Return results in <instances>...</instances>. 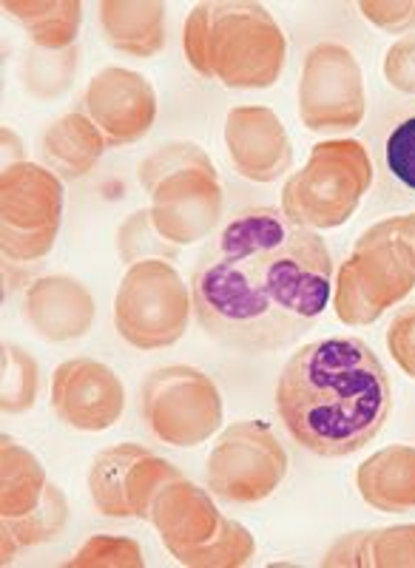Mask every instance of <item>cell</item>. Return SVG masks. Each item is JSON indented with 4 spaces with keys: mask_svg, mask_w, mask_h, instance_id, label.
Here are the masks:
<instances>
[{
    "mask_svg": "<svg viewBox=\"0 0 415 568\" xmlns=\"http://www.w3.org/2000/svg\"><path fill=\"white\" fill-rule=\"evenodd\" d=\"M409 220V233H413V242H415V213H407Z\"/></svg>",
    "mask_w": 415,
    "mask_h": 568,
    "instance_id": "obj_33",
    "label": "cell"
},
{
    "mask_svg": "<svg viewBox=\"0 0 415 568\" xmlns=\"http://www.w3.org/2000/svg\"><path fill=\"white\" fill-rule=\"evenodd\" d=\"M327 568H415V524L342 535L322 557Z\"/></svg>",
    "mask_w": 415,
    "mask_h": 568,
    "instance_id": "obj_22",
    "label": "cell"
},
{
    "mask_svg": "<svg viewBox=\"0 0 415 568\" xmlns=\"http://www.w3.org/2000/svg\"><path fill=\"white\" fill-rule=\"evenodd\" d=\"M151 200V220L171 245L185 247L216 231L225 207L222 180L196 142H165L136 165Z\"/></svg>",
    "mask_w": 415,
    "mask_h": 568,
    "instance_id": "obj_4",
    "label": "cell"
},
{
    "mask_svg": "<svg viewBox=\"0 0 415 568\" xmlns=\"http://www.w3.org/2000/svg\"><path fill=\"white\" fill-rule=\"evenodd\" d=\"M384 344L402 373L415 382V304H407L393 316L384 333Z\"/></svg>",
    "mask_w": 415,
    "mask_h": 568,
    "instance_id": "obj_29",
    "label": "cell"
},
{
    "mask_svg": "<svg viewBox=\"0 0 415 568\" xmlns=\"http://www.w3.org/2000/svg\"><path fill=\"white\" fill-rule=\"evenodd\" d=\"M140 415L156 440L189 449L220 433L225 404L211 375L189 364H169L145 375Z\"/></svg>",
    "mask_w": 415,
    "mask_h": 568,
    "instance_id": "obj_10",
    "label": "cell"
},
{
    "mask_svg": "<svg viewBox=\"0 0 415 568\" xmlns=\"http://www.w3.org/2000/svg\"><path fill=\"white\" fill-rule=\"evenodd\" d=\"M384 162L389 174L415 194V116H407L389 131L384 142Z\"/></svg>",
    "mask_w": 415,
    "mask_h": 568,
    "instance_id": "obj_28",
    "label": "cell"
},
{
    "mask_svg": "<svg viewBox=\"0 0 415 568\" xmlns=\"http://www.w3.org/2000/svg\"><path fill=\"white\" fill-rule=\"evenodd\" d=\"M384 80L402 94H415V34H404L402 40L384 52Z\"/></svg>",
    "mask_w": 415,
    "mask_h": 568,
    "instance_id": "obj_31",
    "label": "cell"
},
{
    "mask_svg": "<svg viewBox=\"0 0 415 568\" xmlns=\"http://www.w3.org/2000/svg\"><path fill=\"white\" fill-rule=\"evenodd\" d=\"M145 557L140 542L131 537L94 535L74 551L65 568H143Z\"/></svg>",
    "mask_w": 415,
    "mask_h": 568,
    "instance_id": "obj_27",
    "label": "cell"
},
{
    "mask_svg": "<svg viewBox=\"0 0 415 568\" xmlns=\"http://www.w3.org/2000/svg\"><path fill=\"white\" fill-rule=\"evenodd\" d=\"M60 491L49 480L43 464L20 440L3 435L0 440V526H20L43 509Z\"/></svg>",
    "mask_w": 415,
    "mask_h": 568,
    "instance_id": "obj_18",
    "label": "cell"
},
{
    "mask_svg": "<svg viewBox=\"0 0 415 568\" xmlns=\"http://www.w3.org/2000/svg\"><path fill=\"white\" fill-rule=\"evenodd\" d=\"M373 160L364 142L322 140L313 145L302 171L282 187V213L307 231H336L371 194Z\"/></svg>",
    "mask_w": 415,
    "mask_h": 568,
    "instance_id": "obj_7",
    "label": "cell"
},
{
    "mask_svg": "<svg viewBox=\"0 0 415 568\" xmlns=\"http://www.w3.org/2000/svg\"><path fill=\"white\" fill-rule=\"evenodd\" d=\"M367 111V91L356 54L325 40L305 54L298 78V120L313 134H347Z\"/></svg>",
    "mask_w": 415,
    "mask_h": 568,
    "instance_id": "obj_12",
    "label": "cell"
},
{
    "mask_svg": "<svg viewBox=\"0 0 415 568\" xmlns=\"http://www.w3.org/2000/svg\"><path fill=\"white\" fill-rule=\"evenodd\" d=\"M63 180L38 162H20L0 176L3 262L38 267L54 251L63 225Z\"/></svg>",
    "mask_w": 415,
    "mask_h": 568,
    "instance_id": "obj_9",
    "label": "cell"
},
{
    "mask_svg": "<svg viewBox=\"0 0 415 568\" xmlns=\"http://www.w3.org/2000/svg\"><path fill=\"white\" fill-rule=\"evenodd\" d=\"M165 12L160 0H103L98 7L100 32L114 52L151 60L165 49Z\"/></svg>",
    "mask_w": 415,
    "mask_h": 568,
    "instance_id": "obj_19",
    "label": "cell"
},
{
    "mask_svg": "<svg viewBox=\"0 0 415 568\" xmlns=\"http://www.w3.org/2000/svg\"><path fill=\"white\" fill-rule=\"evenodd\" d=\"M109 142L83 111H65L54 123L45 125L40 136V160L63 182L83 180L98 169Z\"/></svg>",
    "mask_w": 415,
    "mask_h": 568,
    "instance_id": "obj_21",
    "label": "cell"
},
{
    "mask_svg": "<svg viewBox=\"0 0 415 568\" xmlns=\"http://www.w3.org/2000/svg\"><path fill=\"white\" fill-rule=\"evenodd\" d=\"M287 464V449L265 420H236L208 455V489L222 504H262L282 486Z\"/></svg>",
    "mask_w": 415,
    "mask_h": 568,
    "instance_id": "obj_11",
    "label": "cell"
},
{
    "mask_svg": "<svg viewBox=\"0 0 415 568\" xmlns=\"http://www.w3.org/2000/svg\"><path fill=\"white\" fill-rule=\"evenodd\" d=\"M0 9L23 27L34 49L65 52L78 45L80 27H83L80 0H3Z\"/></svg>",
    "mask_w": 415,
    "mask_h": 568,
    "instance_id": "obj_23",
    "label": "cell"
},
{
    "mask_svg": "<svg viewBox=\"0 0 415 568\" xmlns=\"http://www.w3.org/2000/svg\"><path fill=\"white\" fill-rule=\"evenodd\" d=\"M182 52L200 78L225 89L262 91L280 83L287 38L262 3L205 0L182 27Z\"/></svg>",
    "mask_w": 415,
    "mask_h": 568,
    "instance_id": "obj_3",
    "label": "cell"
},
{
    "mask_svg": "<svg viewBox=\"0 0 415 568\" xmlns=\"http://www.w3.org/2000/svg\"><path fill=\"white\" fill-rule=\"evenodd\" d=\"M78 45L65 49V52H43V49H29L23 65H20V78L23 89L34 100H54L69 91L74 74H78Z\"/></svg>",
    "mask_w": 415,
    "mask_h": 568,
    "instance_id": "obj_24",
    "label": "cell"
},
{
    "mask_svg": "<svg viewBox=\"0 0 415 568\" xmlns=\"http://www.w3.org/2000/svg\"><path fill=\"white\" fill-rule=\"evenodd\" d=\"M149 524L180 566L242 568L256 555V537L240 520L222 515L211 489L185 475L160 489Z\"/></svg>",
    "mask_w": 415,
    "mask_h": 568,
    "instance_id": "obj_6",
    "label": "cell"
},
{
    "mask_svg": "<svg viewBox=\"0 0 415 568\" xmlns=\"http://www.w3.org/2000/svg\"><path fill=\"white\" fill-rule=\"evenodd\" d=\"M276 413L302 449L347 458L371 444L393 413V387L378 355L356 336L298 347L276 382Z\"/></svg>",
    "mask_w": 415,
    "mask_h": 568,
    "instance_id": "obj_2",
    "label": "cell"
},
{
    "mask_svg": "<svg viewBox=\"0 0 415 568\" xmlns=\"http://www.w3.org/2000/svg\"><path fill=\"white\" fill-rule=\"evenodd\" d=\"M52 409L78 433H105L125 413L120 375L94 358H69L52 375Z\"/></svg>",
    "mask_w": 415,
    "mask_h": 568,
    "instance_id": "obj_15",
    "label": "cell"
},
{
    "mask_svg": "<svg viewBox=\"0 0 415 568\" xmlns=\"http://www.w3.org/2000/svg\"><path fill=\"white\" fill-rule=\"evenodd\" d=\"M176 478L182 471L171 460L140 444H118L91 460L89 497L111 520H149L154 497Z\"/></svg>",
    "mask_w": 415,
    "mask_h": 568,
    "instance_id": "obj_13",
    "label": "cell"
},
{
    "mask_svg": "<svg viewBox=\"0 0 415 568\" xmlns=\"http://www.w3.org/2000/svg\"><path fill=\"white\" fill-rule=\"evenodd\" d=\"M80 111L98 125L109 149H125L154 129L156 91L140 71L105 65L85 85Z\"/></svg>",
    "mask_w": 415,
    "mask_h": 568,
    "instance_id": "obj_14",
    "label": "cell"
},
{
    "mask_svg": "<svg viewBox=\"0 0 415 568\" xmlns=\"http://www.w3.org/2000/svg\"><path fill=\"white\" fill-rule=\"evenodd\" d=\"M415 291V242L407 213L362 233L333 282V311L347 327H371Z\"/></svg>",
    "mask_w": 415,
    "mask_h": 568,
    "instance_id": "obj_5",
    "label": "cell"
},
{
    "mask_svg": "<svg viewBox=\"0 0 415 568\" xmlns=\"http://www.w3.org/2000/svg\"><path fill=\"white\" fill-rule=\"evenodd\" d=\"M194 316V293L169 258L136 262L114 296V327L129 347L154 353L174 347Z\"/></svg>",
    "mask_w": 415,
    "mask_h": 568,
    "instance_id": "obj_8",
    "label": "cell"
},
{
    "mask_svg": "<svg viewBox=\"0 0 415 568\" xmlns=\"http://www.w3.org/2000/svg\"><path fill=\"white\" fill-rule=\"evenodd\" d=\"M225 149L236 174L256 185L285 176L293 145L280 114L267 105H236L225 114Z\"/></svg>",
    "mask_w": 415,
    "mask_h": 568,
    "instance_id": "obj_16",
    "label": "cell"
},
{
    "mask_svg": "<svg viewBox=\"0 0 415 568\" xmlns=\"http://www.w3.org/2000/svg\"><path fill=\"white\" fill-rule=\"evenodd\" d=\"M358 12L387 34H407L415 29V0H362Z\"/></svg>",
    "mask_w": 415,
    "mask_h": 568,
    "instance_id": "obj_30",
    "label": "cell"
},
{
    "mask_svg": "<svg viewBox=\"0 0 415 568\" xmlns=\"http://www.w3.org/2000/svg\"><path fill=\"white\" fill-rule=\"evenodd\" d=\"M191 293L208 338L240 353H273L325 313L333 258L325 240L282 207H245L200 253Z\"/></svg>",
    "mask_w": 415,
    "mask_h": 568,
    "instance_id": "obj_1",
    "label": "cell"
},
{
    "mask_svg": "<svg viewBox=\"0 0 415 568\" xmlns=\"http://www.w3.org/2000/svg\"><path fill=\"white\" fill-rule=\"evenodd\" d=\"M20 316L43 342L65 344L89 336L98 316V304L80 278L52 273V276H38L27 284Z\"/></svg>",
    "mask_w": 415,
    "mask_h": 568,
    "instance_id": "obj_17",
    "label": "cell"
},
{
    "mask_svg": "<svg viewBox=\"0 0 415 568\" xmlns=\"http://www.w3.org/2000/svg\"><path fill=\"white\" fill-rule=\"evenodd\" d=\"M356 489L371 509L382 515H407L415 509V446H384L358 464Z\"/></svg>",
    "mask_w": 415,
    "mask_h": 568,
    "instance_id": "obj_20",
    "label": "cell"
},
{
    "mask_svg": "<svg viewBox=\"0 0 415 568\" xmlns=\"http://www.w3.org/2000/svg\"><path fill=\"white\" fill-rule=\"evenodd\" d=\"M40 364L34 355L18 344H3V387H0V409L3 415H23L38 404Z\"/></svg>",
    "mask_w": 415,
    "mask_h": 568,
    "instance_id": "obj_25",
    "label": "cell"
},
{
    "mask_svg": "<svg viewBox=\"0 0 415 568\" xmlns=\"http://www.w3.org/2000/svg\"><path fill=\"white\" fill-rule=\"evenodd\" d=\"M180 247L163 240V233L154 227L149 207H140L120 225L118 231V253L125 265H136V262H149V258H174Z\"/></svg>",
    "mask_w": 415,
    "mask_h": 568,
    "instance_id": "obj_26",
    "label": "cell"
},
{
    "mask_svg": "<svg viewBox=\"0 0 415 568\" xmlns=\"http://www.w3.org/2000/svg\"><path fill=\"white\" fill-rule=\"evenodd\" d=\"M0 140H3V169H12V165H20L23 160V140H20L18 134H14L9 125H3V131H0Z\"/></svg>",
    "mask_w": 415,
    "mask_h": 568,
    "instance_id": "obj_32",
    "label": "cell"
}]
</instances>
